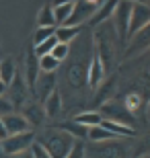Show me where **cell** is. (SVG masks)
<instances>
[{"instance_id":"44dd1931","label":"cell","mask_w":150,"mask_h":158,"mask_svg":"<svg viewBox=\"0 0 150 158\" xmlns=\"http://www.w3.org/2000/svg\"><path fill=\"white\" fill-rule=\"evenodd\" d=\"M37 27H56V17H54V6H43L37 15Z\"/></svg>"},{"instance_id":"e575fe53","label":"cell","mask_w":150,"mask_h":158,"mask_svg":"<svg viewBox=\"0 0 150 158\" xmlns=\"http://www.w3.org/2000/svg\"><path fill=\"white\" fill-rule=\"evenodd\" d=\"M148 117H150V105H148Z\"/></svg>"},{"instance_id":"4fadbf2b","label":"cell","mask_w":150,"mask_h":158,"mask_svg":"<svg viewBox=\"0 0 150 158\" xmlns=\"http://www.w3.org/2000/svg\"><path fill=\"white\" fill-rule=\"evenodd\" d=\"M101 125H103L107 131H111L115 138H123V135H132L134 134V127L123 125V123H119V121H111V119H103Z\"/></svg>"},{"instance_id":"3957f363","label":"cell","mask_w":150,"mask_h":158,"mask_svg":"<svg viewBox=\"0 0 150 158\" xmlns=\"http://www.w3.org/2000/svg\"><path fill=\"white\" fill-rule=\"evenodd\" d=\"M132 6L134 2L130 0H119L115 6V12H113V23H115V29H117V35L119 39L126 41L130 37V19H132Z\"/></svg>"},{"instance_id":"836d02e7","label":"cell","mask_w":150,"mask_h":158,"mask_svg":"<svg viewBox=\"0 0 150 158\" xmlns=\"http://www.w3.org/2000/svg\"><path fill=\"white\" fill-rule=\"evenodd\" d=\"M130 2H146V0H130Z\"/></svg>"},{"instance_id":"d4e9b609","label":"cell","mask_w":150,"mask_h":158,"mask_svg":"<svg viewBox=\"0 0 150 158\" xmlns=\"http://www.w3.org/2000/svg\"><path fill=\"white\" fill-rule=\"evenodd\" d=\"M31 156L33 158H52V154L45 150V146H41L39 142L35 140V144L31 146Z\"/></svg>"},{"instance_id":"7402d4cb","label":"cell","mask_w":150,"mask_h":158,"mask_svg":"<svg viewBox=\"0 0 150 158\" xmlns=\"http://www.w3.org/2000/svg\"><path fill=\"white\" fill-rule=\"evenodd\" d=\"M58 66H60V62L54 58L52 53L39 58V70H41V74H54V72L58 70Z\"/></svg>"},{"instance_id":"6da1fadb","label":"cell","mask_w":150,"mask_h":158,"mask_svg":"<svg viewBox=\"0 0 150 158\" xmlns=\"http://www.w3.org/2000/svg\"><path fill=\"white\" fill-rule=\"evenodd\" d=\"M35 140L39 142L41 146H45V150L52 154V158H68L70 152L76 146V138L64 131V129L56 127V129H45L41 135H37Z\"/></svg>"},{"instance_id":"8992f818","label":"cell","mask_w":150,"mask_h":158,"mask_svg":"<svg viewBox=\"0 0 150 158\" xmlns=\"http://www.w3.org/2000/svg\"><path fill=\"white\" fill-rule=\"evenodd\" d=\"M92 154L91 158H126V148L113 142H103V144H95L91 148Z\"/></svg>"},{"instance_id":"4dcf8cb0","label":"cell","mask_w":150,"mask_h":158,"mask_svg":"<svg viewBox=\"0 0 150 158\" xmlns=\"http://www.w3.org/2000/svg\"><path fill=\"white\" fill-rule=\"evenodd\" d=\"M6 90H8V84H6L4 80H0V97H4Z\"/></svg>"},{"instance_id":"8fae6325","label":"cell","mask_w":150,"mask_h":158,"mask_svg":"<svg viewBox=\"0 0 150 158\" xmlns=\"http://www.w3.org/2000/svg\"><path fill=\"white\" fill-rule=\"evenodd\" d=\"M8 90L12 93V97H11V103L12 105H21V101H25V97L29 94V88L25 86V82H23V78L19 76H15V80L8 84Z\"/></svg>"},{"instance_id":"603a6c76","label":"cell","mask_w":150,"mask_h":158,"mask_svg":"<svg viewBox=\"0 0 150 158\" xmlns=\"http://www.w3.org/2000/svg\"><path fill=\"white\" fill-rule=\"evenodd\" d=\"M56 45H58V39H56V35H54V37H49L47 41H43L41 45H35L33 52H35L37 58H43V56H49V53L54 52V47H56Z\"/></svg>"},{"instance_id":"484cf974","label":"cell","mask_w":150,"mask_h":158,"mask_svg":"<svg viewBox=\"0 0 150 158\" xmlns=\"http://www.w3.org/2000/svg\"><path fill=\"white\" fill-rule=\"evenodd\" d=\"M52 56L58 62H62V60H66V56H68V43H60L58 41V45L54 47V52H52Z\"/></svg>"},{"instance_id":"7a4b0ae2","label":"cell","mask_w":150,"mask_h":158,"mask_svg":"<svg viewBox=\"0 0 150 158\" xmlns=\"http://www.w3.org/2000/svg\"><path fill=\"white\" fill-rule=\"evenodd\" d=\"M35 138H37V131L35 129H29L25 134L8 135L6 140H2V154L6 158H11V156H19V154L29 152L31 146L35 144Z\"/></svg>"},{"instance_id":"4316f807","label":"cell","mask_w":150,"mask_h":158,"mask_svg":"<svg viewBox=\"0 0 150 158\" xmlns=\"http://www.w3.org/2000/svg\"><path fill=\"white\" fill-rule=\"evenodd\" d=\"M68 158H87V148H84L82 140H78V142H76L74 150L70 152V156H68Z\"/></svg>"},{"instance_id":"277c9868","label":"cell","mask_w":150,"mask_h":158,"mask_svg":"<svg viewBox=\"0 0 150 158\" xmlns=\"http://www.w3.org/2000/svg\"><path fill=\"white\" fill-rule=\"evenodd\" d=\"M150 25V4L148 2H134L132 19H130V37L140 33Z\"/></svg>"},{"instance_id":"9a60e30c","label":"cell","mask_w":150,"mask_h":158,"mask_svg":"<svg viewBox=\"0 0 150 158\" xmlns=\"http://www.w3.org/2000/svg\"><path fill=\"white\" fill-rule=\"evenodd\" d=\"M17 76V66L12 62V58H4L0 62V80H4L6 84H11Z\"/></svg>"},{"instance_id":"f1b7e54d","label":"cell","mask_w":150,"mask_h":158,"mask_svg":"<svg viewBox=\"0 0 150 158\" xmlns=\"http://www.w3.org/2000/svg\"><path fill=\"white\" fill-rule=\"evenodd\" d=\"M6 138H8V131H6L4 121H2V117H0V142H2V140H6Z\"/></svg>"},{"instance_id":"2e32d148","label":"cell","mask_w":150,"mask_h":158,"mask_svg":"<svg viewBox=\"0 0 150 158\" xmlns=\"http://www.w3.org/2000/svg\"><path fill=\"white\" fill-rule=\"evenodd\" d=\"M60 129H64V131H68L72 138H76V140H87L88 138V127H84V125H80L78 121H72L66 123V125H60Z\"/></svg>"},{"instance_id":"83f0119b","label":"cell","mask_w":150,"mask_h":158,"mask_svg":"<svg viewBox=\"0 0 150 158\" xmlns=\"http://www.w3.org/2000/svg\"><path fill=\"white\" fill-rule=\"evenodd\" d=\"M8 113H12V103L0 97V117H4V115H8Z\"/></svg>"},{"instance_id":"d6a6232c","label":"cell","mask_w":150,"mask_h":158,"mask_svg":"<svg viewBox=\"0 0 150 158\" xmlns=\"http://www.w3.org/2000/svg\"><path fill=\"white\" fill-rule=\"evenodd\" d=\"M4 156V154H2V142H0V158Z\"/></svg>"},{"instance_id":"5bb4252c","label":"cell","mask_w":150,"mask_h":158,"mask_svg":"<svg viewBox=\"0 0 150 158\" xmlns=\"http://www.w3.org/2000/svg\"><path fill=\"white\" fill-rule=\"evenodd\" d=\"M115 135L111 134V131H107V129L103 127V125H95V127H88V142H92V144H103V142H109L113 140Z\"/></svg>"},{"instance_id":"ba28073f","label":"cell","mask_w":150,"mask_h":158,"mask_svg":"<svg viewBox=\"0 0 150 158\" xmlns=\"http://www.w3.org/2000/svg\"><path fill=\"white\" fill-rule=\"evenodd\" d=\"M117 2H119V0H103L101 6L97 8V12L92 15L91 23L92 25H99V23H103V21H107V19H111V17H113V12H115Z\"/></svg>"},{"instance_id":"5b68a950","label":"cell","mask_w":150,"mask_h":158,"mask_svg":"<svg viewBox=\"0 0 150 158\" xmlns=\"http://www.w3.org/2000/svg\"><path fill=\"white\" fill-rule=\"evenodd\" d=\"M2 121H4V127L6 131H8V135H17V134H25V131H29L31 123L27 121V117H25L23 113H8V115H4L2 117Z\"/></svg>"},{"instance_id":"ffe728a7","label":"cell","mask_w":150,"mask_h":158,"mask_svg":"<svg viewBox=\"0 0 150 158\" xmlns=\"http://www.w3.org/2000/svg\"><path fill=\"white\" fill-rule=\"evenodd\" d=\"M72 10H74V4L54 6V17H56V27H62V25H66V23H68V19L72 17Z\"/></svg>"},{"instance_id":"d6986e66","label":"cell","mask_w":150,"mask_h":158,"mask_svg":"<svg viewBox=\"0 0 150 158\" xmlns=\"http://www.w3.org/2000/svg\"><path fill=\"white\" fill-rule=\"evenodd\" d=\"M23 115L27 117V121H29L31 127H33V125H39V123L43 121L45 111H43V105H27V111H25Z\"/></svg>"},{"instance_id":"7c38bea8","label":"cell","mask_w":150,"mask_h":158,"mask_svg":"<svg viewBox=\"0 0 150 158\" xmlns=\"http://www.w3.org/2000/svg\"><path fill=\"white\" fill-rule=\"evenodd\" d=\"M103 72H105L103 62H101V58H99V56H95V60L91 62V66H88V72H87L88 84H91V86H97L99 82H101V78H103Z\"/></svg>"},{"instance_id":"cb8c5ba5","label":"cell","mask_w":150,"mask_h":158,"mask_svg":"<svg viewBox=\"0 0 150 158\" xmlns=\"http://www.w3.org/2000/svg\"><path fill=\"white\" fill-rule=\"evenodd\" d=\"M54 35H56V27H37L35 37H33V47L41 45L43 41H47L49 37H54Z\"/></svg>"},{"instance_id":"30bf717a","label":"cell","mask_w":150,"mask_h":158,"mask_svg":"<svg viewBox=\"0 0 150 158\" xmlns=\"http://www.w3.org/2000/svg\"><path fill=\"white\" fill-rule=\"evenodd\" d=\"M43 111H45V117L54 119L62 113V97H60L58 90H54L45 101H43Z\"/></svg>"},{"instance_id":"1f68e13d","label":"cell","mask_w":150,"mask_h":158,"mask_svg":"<svg viewBox=\"0 0 150 158\" xmlns=\"http://www.w3.org/2000/svg\"><path fill=\"white\" fill-rule=\"evenodd\" d=\"M11 158H33V156H31V150H29V152H25V154H19V156H11Z\"/></svg>"},{"instance_id":"52a82bcc","label":"cell","mask_w":150,"mask_h":158,"mask_svg":"<svg viewBox=\"0 0 150 158\" xmlns=\"http://www.w3.org/2000/svg\"><path fill=\"white\" fill-rule=\"evenodd\" d=\"M103 115H107V117L103 119H111V121H119L123 123V125H130V113H127V109L123 105H117V103H107V105H103Z\"/></svg>"},{"instance_id":"ac0fdd59","label":"cell","mask_w":150,"mask_h":158,"mask_svg":"<svg viewBox=\"0 0 150 158\" xmlns=\"http://www.w3.org/2000/svg\"><path fill=\"white\" fill-rule=\"evenodd\" d=\"M74 121H78L80 125H84V127H95V125H101L103 115H101V113H97V111H87V113L76 115Z\"/></svg>"},{"instance_id":"d590c367","label":"cell","mask_w":150,"mask_h":158,"mask_svg":"<svg viewBox=\"0 0 150 158\" xmlns=\"http://www.w3.org/2000/svg\"><path fill=\"white\" fill-rule=\"evenodd\" d=\"M146 2H150V0H146Z\"/></svg>"},{"instance_id":"f546056e","label":"cell","mask_w":150,"mask_h":158,"mask_svg":"<svg viewBox=\"0 0 150 158\" xmlns=\"http://www.w3.org/2000/svg\"><path fill=\"white\" fill-rule=\"evenodd\" d=\"M64 4H76V0H52V6H64Z\"/></svg>"},{"instance_id":"9c48e42d","label":"cell","mask_w":150,"mask_h":158,"mask_svg":"<svg viewBox=\"0 0 150 158\" xmlns=\"http://www.w3.org/2000/svg\"><path fill=\"white\" fill-rule=\"evenodd\" d=\"M25 68H27V86L33 90L35 88V82H37V78H39V58L33 53H29L27 56V62H25Z\"/></svg>"},{"instance_id":"e0dca14e","label":"cell","mask_w":150,"mask_h":158,"mask_svg":"<svg viewBox=\"0 0 150 158\" xmlns=\"http://www.w3.org/2000/svg\"><path fill=\"white\" fill-rule=\"evenodd\" d=\"M78 33H80V27H70V25L56 27V39H58L60 43H70Z\"/></svg>"}]
</instances>
